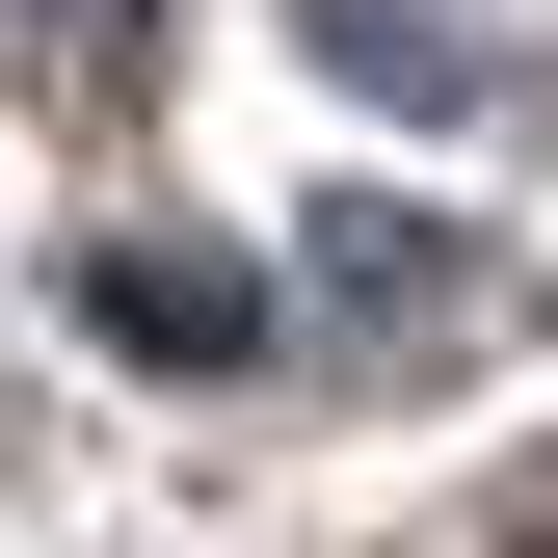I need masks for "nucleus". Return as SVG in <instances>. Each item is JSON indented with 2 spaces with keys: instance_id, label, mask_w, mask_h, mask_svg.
Wrapping results in <instances>:
<instances>
[{
  "instance_id": "obj_1",
  "label": "nucleus",
  "mask_w": 558,
  "mask_h": 558,
  "mask_svg": "<svg viewBox=\"0 0 558 558\" xmlns=\"http://www.w3.org/2000/svg\"><path fill=\"white\" fill-rule=\"evenodd\" d=\"M293 266H319V319H373L345 373H452V319H478V266H452V240H399V214H319Z\"/></svg>"
},
{
  "instance_id": "obj_2",
  "label": "nucleus",
  "mask_w": 558,
  "mask_h": 558,
  "mask_svg": "<svg viewBox=\"0 0 558 558\" xmlns=\"http://www.w3.org/2000/svg\"><path fill=\"white\" fill-rule=\"evenodd\" d=\"M81 319L160 345V373H214V345H266V266H214V240H81Z\"/></svg>"
},
{
  "instance_id": "obj_3",
  "label": "nucleus",
  "mask_w": 558,
  "mask_h": 558,
  "mask_svg": "<svg viewBox=\"0 0 558 558\" xmlns=\"http://www.w3.org/2000/svg\"><path fill=\"white\" fill-rule=\"evenodd\" d=\"M293 27H319V53H345V81H373V107H532L506 53L452 27V0H293Z\"/></svg>"
},
{
  "instance_id": "obj_4",
  "label": "nucleus",
  "mask_w": 558,
  "mask_h": 558,
  "mask_svg": "<svg viewBox=\"0 0 558 558\" xmlns=\"http://www.w3.org/2000/svg\"><path fill=\"white\" fill-rule=\"evenodd\" d=\"M133 27H160V0H27V27H0V53H27L53 107H133Z\"/></svg>"
},
{
  "instance_id": "obj_5",
  "label": "nucleus",
  "mask_w": 558,
  "mask_h": 558,
  "mask_svg": "<svg viewBox=\"0 0 558 558\" xmlns=\"http://www.w3.org/2000/svg\"><path fill=\"white\" fill-rule=\"evenodd\" d=\"M478 558H558V478H532V506H506V532H478Z\"/></svg>"
}]
</instances>
